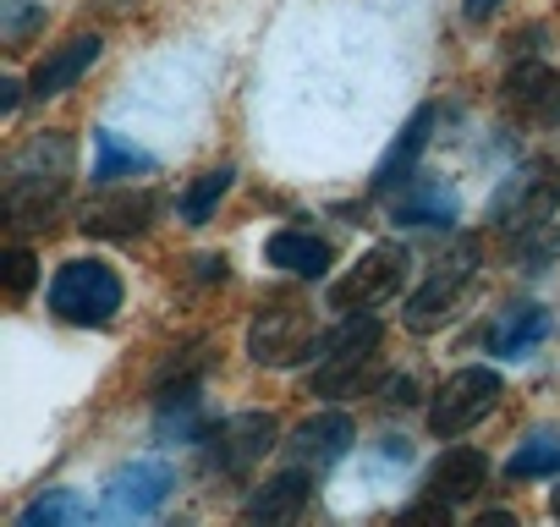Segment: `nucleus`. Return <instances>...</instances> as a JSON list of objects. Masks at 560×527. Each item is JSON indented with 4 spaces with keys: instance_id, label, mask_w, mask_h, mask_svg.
I'll return each instance as SVG.
<instances>
[{
    "instance_id": "obj_9",
    "label": "nucleus",
    "mask_w": 560,
    "mask_h": 527,
    "mask_svg": "<svg viewBox=\"0 0 560 527\" xmlns=\"http://www.w3.org/2000/svg\"><path fill=\"white\" fill-rule=\"evenodd\" d=\"M467 281H472V242H462L451 258H440V270L407 297V314H401V325L412 330V336H429V330H440L451 314H456V303H462V292H467Z\"/></svg>"
},
{
    "instance_id": "obj_8",
    "label": "nucleus",
    "mask_w": 560,
    "mask_h": 527,
    "mask_svg": "<svg viewBox=\"0 0 560 527\" xmlns=\"http://www.w3.org/2000/svg\"><path fill=\"white\" fill-rule=\"evenodd\" d=\"M269 445H275V418L269 412H236V418H225L220 429L203 434V467L242 478L269 456Z\"/></svg>"
},
{
    "instance_id": "obj_29",
    "label": "nucleus",
    "mask_w": 560,
    "mask_h": 527,
    "mask_svg": "<svg viewBox=\"0 0 560 527\" xmlns=\"http://www.w3.org/2000/svg\"><path fill=\"white\" fill-rule=\"evenodd\" d=\"M549 511H555V516H560V494H555V500H549Z\"/></svg>"
},
{
    "instance_id": "obj_22",
    "label": "nucleus",
    "mask_w": 560,
    "mask_h": 527,
    "mask_svg": "<svg viewBox=\"0 0 560 527\" xmlns=\"http://www.w3.org/2000/svg\"><path fill=\"white\" fill-rule=\"evenodd\" d=\"M132 171H154V160L132 143H121L116 132H94V181H121Z\"/></svg>"
},
{
    "instance_id": "obj_26",
    "label": "nucleus",
    "mask_w": 560,
    "mask_h": 527,
    "mask_svg": "<svg viewBox=\"0 0 560 527\" xmlns=\"http://www.w3.org/2000/svg\"><path fill=\"white\" fill-rule=\"evenodd\" d=\"M34 281H39V258H34L28 247H12V253H7V292H12V297H28Z\"/></svg>"
},
{
    "instance_id": "obj_27",
    "label": "nucleus",
    "mask_w": 560,
    "mask_h": 527,
    "mask_svg": "<svg viewBox=\"0 0 560 527\" xmlns=\"http://www.w3.org/2000/svg\"><path fill=\"white\" fill-rule=\"evenodd\" d=\"M18 105H23V83H18V78H7V83H0V110L12 116Z\"/></svg>"
},
{
    "instance_id": "obj_15",
    "label": "nucleus",
    "mask_w": 560,
    "mask_h": 527,
    "mask_svg": "<svg viewBox=\"0 0 560 527\" xmlns=\"http://www.w3.org/2000/svg\"><path fill=\"white\" fill-rule=\"evenodd\" d=\"M434 121H440V110H434V105H418V110L407 116V127L396 132V143L385 149V160L374 165V192H396L401 181H412V165H418V154L429 149Z\"/></svg>"
},
{
    "instance_id": "obj_3",
    "label": "nucleus",
    "mask_w": 560,
    "mask_h": 527,
    "mask_svg": "<svg viewBox=\"0 0 560 527\" xmlns=\"http://www.w3.org/2000/svg\"><path fill=\"white\" fill-rule=\"evenodd\" d=\"M116 308H121V276L105 258H72L56 270V281H50V314L56 319L100 330V325L116 319Z\"/></svg>"
},
{
    "instance_id": "obj_13",
    "label": "nucleus",
    "mask_w": 560,
    "mask_h": 527,
    "mask_svg": "<svg viewBox=\"0 0 560 527\" xmlns=\"http://www.w3.org/2000/svg\"><path fill=\"white\" fill-rule=\"evenodd\" d=\"M505 105H511V116H522V121L555 127V121H560V72L544 67V61L511 67V72H505Z\"/></svg>"
},
{
    "instance_id": "obj_24",
    "label": "nucleus",
    "mask_w": 560,
    "mask_h": 527,
    "mask_svg": "<svg viewBox=\"0 0 560 527\" xmlns=\"http://www.w3.org/2000/svg\"><path fill=\"white\" fill-rule=\"evenodd\" d=\"M72 516H83V500H72V494H45V500H34L23 516H18V527H50V522H72Z\"/></svg>"
},
{
    "instance_id": "obj_14",
    "label": "nucleus",
    "mask_w": 560,
    "mask_h": 527,
    "mask_svg": "<svg viewBox=\"0 0 560 527\" xmlns=\"http://www.w3.org/2000/svg\"><path fill=\"white\" fill-rule=\"evenodd\" d=\"M100 34H72L67 45H56L39 67H34V78H28V94L34 99H56V94H67L94 61H100Z\"/></svg>"
},
{
    "instance_id": "obj_19",
    "label": "nucleus",
    "mask_w": 560,
    "mask_h": 527,
    "mask_svg": "<svg viewBox=\"0 0 560 527\" xmlns=\"http://www.w3.org/2000/svg\"><path fill=\"white\" fill-rule=\"evenodd\" d=\"M544 336H549V308H538V303H511V308L489 325V352H494V358H527Z\"/></svg>"
},
{
    "instance_id": "obj_11",
    "label": "nucleus",
    "mask_w": 560,
    "mask_h": 527,
    "mask_svg": "<svg viewBox=\"0 0 560 527\" xmlns=\"http://www.w3.org/2000/svg\"><path fill=\"white\" fill-rule=\"evenodd\" d=\"M154 192H132V187H110V192H94L89 203H83V214H78V225L89 231V236H110V242H121V236H138L149 220H154Z\"/></svg>"
},
{
    "instance_id": "obj_6",
    "label": "nucleus",
    "mask_w": 560,
    "mask_h": 527,
    "mask_svg": "<svg viewBox=\"0 0 560 527\" xmlns=\"http://www.w3.org/2000/svg\"><path fill=\"white\" fill-rule=\"evenodd\" d=\"M407 270H412L407 247L401 242H380V247H369L352 270L330 286V308L336 314H374L380 303H390L407 286Z\"/></svg>"
},
{
    "instance_id": "obj_12",
    "label": "nucleus",
    "mask_w": 560,
    "mask_h": 527,
    "mask_svg": "<svg viewBox=\"0 0 560 527\" xmlns=\"http://www.w3.org/2000/svg\"><path fill=\"white\" fill-rule=\"evenodd\" d=\"M352 440H358V429H352L347 412H314V418L298 423V434L287 440V456H292L298 467H308V472H325V467H336V461L352 450Z\"/></svg>"
},
{
    "instance_id": "obj_2",
    "label": "nucleus",
    "mask_w": 560,
    "mask_h": 527,
    "mask_svg": "<svg viewBox=\"0 0 560 527\" xmlns=\"http://www.w3.org/2000/svg\"><path fill=\"white\" fill-rule=\"evenodd\" d=\"M380 319L374 314H341V325L319 341V368H314V396H358L374 385V358H380Z\"/></svg>"
},
{
    "instance_id": "obj_4",
    "label": "nucleus",
    "mask_w": 560,
    "mask_h": 527,
    "mask_svg": "<svg viewBox=\"0 0 560 527\" xmlns=\"http://www.w3.org/2000/svg\"><path fill=\"white\" fill-rule=\"evenodd\" d=\"M555 209H560V171L549 160H527L500 181V192L489 203V220L505 236H533L555 220Z\"/></svg>"
},
{
    "instance_id": "obj_18",
    "label": "nucleus",
    "mask_w": 560,
    "mask_h": 527,
    "mask_svg": "<svg viewBox=\"0 0 560 527\" xmlns=\"http://www.w3.org/2000/svg\"><path fill=\"white\" fill-rule=\"evenodd\" d=\"M456 187H445V181H401L396 187V198H390V214L401 220V225H451L456 220Z\"/></svg>"
},
{
    "instance_id": "obj_5",
    "label": "nucleus",
    "mask_w": 560,
    "mask_h": 527,
    "mask_svg": "<svg viewBox=\"0 0 560 527\" xmlns=\"http://www.w3.org/2000/svg\"><path fill=\"white\" fill-rule=\"evenodd\" d=\"M319 347V325H314V308L280 297V303H264L247 325V358L258 368H298L308 352Z\"/></svg>"
},
{
    "instance_id": "obj_28",
    "label": "nucleus",
    "mask_w": 560,
    "mask_h": 527,
    "mask_svg": "<svg viewBox=\"0 0 560 527\" xmlns=\"http://www.w3.org/2000/svg\"><path fill=\"white\" fill-rule=\"evenodd\" d=\"M494 7H500V0H462V12H467L472 23H483V17H489Z\"/></svg>"
},
{
    "instance_id": "obj_1",
    "label": "nucleus",
    "mask_w": 560,
    "mask_h": 527,
    "mask_svg": "<svg viewBox=\"0 0 560 527\" xmlns=\"http://www.w3.org/2000/svg\"><path fill=\"white\" fill-rule=\"evenodd\" d=\"M72 160H78V143L67 132H39L7 160V214L18 231L50 225V214L67 198Z\"/></svg>"
},
{
    "instance_id": "obj_17",
    "label": "nucleus",
    "mask_w": 560,
    "mask_h": 527,
    "mask_svg": "<svg viewBox=\"0 0 560 527\" xmlns=\"http://www.w3.org/2000/svg\"><path fill=\"white\" fill-rule=\"evenodd\" d=\"M308 500H314V472L292 461L287 472H275V478L242 505V516H247V522H298Z\"/></svg>"
},
{
    "instance_id": "obj_16",
    "label": "nucleus",
    "mask_w": 560,
    "mask_h": 527,
    "mask_svg": "<svg viewBox=\"0 0 560 527\" xmlns=\"http://www.w3.org/2000/svg\"><path fill=\"white\" fill-rule=\"evenodd\" d=\"M483 483H489V456L472 450V445H451V450H440V461L429 467V494L445 500V505H467Z\"/></svg>"
},
{
    "instance_id": "obj_21",
    "label": "nucleus",
    "mask_w": 560,
    "mask_h": 527,
    "mask_svg": "<svg viewBox=\"0 0 560 527\" xmlns=\"http://www.w3.org/2000/svg\"><path fill=\"white\" fill-rule=\"evenodd\" d=\"M555 472H560V429H538V434H527V440L511 450V461H505V478H511V483L555 478Z\"/></svg>"
},
{
    "instance_id": "obj_25",
    "label": "nucleus",
    "mask_w": 560,
    "mask_h": 527,
    "mask_svg": "<svg viewBox=\"0 0 560 527\" xmlns=\"http://www.w3.org/2000/svg\"><path fill=\"white\" fill-rule=\"evenodd\" d=\"M34 28H45V7H39V0H7V23H0V34H7L12 45H23Z\"/></svg>"
},
{
    "instance_id": "obj_20",
    "label": "nucleus",
    "mask_w": 560,
    "mask_h": 527,
    "mask_svg": "<svg viewBox=\"0 0 560 527\" xmlns=\"http://www.w3.org/2000/svg\"><path fill=\"white\" fill-rule=\"evenodd\" d=\"M264 258L275 264V270H287V276H303V281H319L330 270V247L308 231H275Z\"/></svg>"
},
{
    "instance_id": "obj_23",
    "label": "nucleus",
    "mask_w": 560,
    "mask_h": 527,
    "mask_svg": "<svg viewBox=\"0 0 560 527\" xmlns=\"http://www.w3.org/2000/svg\"><path fill=\"white\" fill-rule=\"evenodd\" d=\"M231 176H236L231 165H220V171H203V176H198V181L182 192V220H187V225H203V220H209V209H214V203L231 192Z\"/></svg>"
},
{
    "instance_id": "obj_7",
    "label": "nucleus",
    "mask_w": 560,
    "mask_h": 527,
    "mask_svg": "<svg viewBox=\"0 0 560 527\" xmlns=\"http://www.w3.org/2000/svg\"><path fill=\"white\" fill-rule=\"evenodd\" d=\"M494 401H500V374L494 368H456L429 401V434L434 440H462L483 412H494Z\"/></svg>"
},
{
    "instance_id": "obj_10",
    "label": "nucleus",
    "mask_w": 560,
    "mask_h": 527,
    "mask_svg": "<svg viewBox=\"0 0 560 527\" xmlns=\"http://www.w3.org/2000/svg\"><path fill=\"white\" fill-rule=\"evenodd\" d=\"M176 489V472L165 461H132L105 483V511L110 516H154Z\"/></svg>"
}]
</instances>
